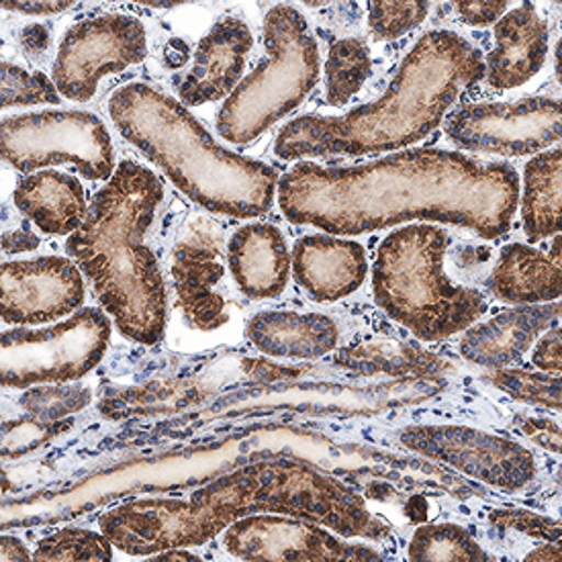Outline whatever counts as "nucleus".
I'll list each match as a JSON object with an SVG mask.
<instances>
[{"mask_svg": "<svg viewBox=\"0 0 562 562\" xmlns=\"http://www.w3.org/2000/svg\"><path fill=\"white\" fill-rule=\"evenodd\" d=\"M277 199L289 222L331 236L436 222L499 239L514 225L519 178L509 164L419 148L360 166L299 164L279 180Z\"/></svg>", "mask_w": 562, "mask_h": 562, "instance_id": "f257e3e1", "label": "nucleus"}, {"mask_svg": "<svg viewBox=\"0 0 562 562\" xmlns=\"http://www.w3.org/2000/svg\"><path fill=\"white\" fill-rule=\"evenodd\" d=\"M279 514L319 524L344 538L381 540L385 521L355 488L299 460H258L213 479L189 499L151 497L109 509L101 532L130 557L201 547L237 519Z\"/></svg>", "mask_w": 562, "mask_h": 562, "instance_id": "f03ea898", "label": "nucleus"}, {"mask_svg": "<svg viewBox=\"0 0 562 562\" xmlns=\"http://www.w3.org/2000/svg\"><path fill=\"white\" fill-rule=\"evenodd\" d=\"M485 76V58L454 31H429L401 61L385 92L340 117L303 115L282 127L281 160L367 156L414 146L445 123L462 90Z\"/></svg>", "mask_w": 562, "mask_h": 562, "instance_id": "7ed1b4c3", "label": "nucleus"}, {"mask_svg": "<svg viewBox=\"0 0 562 562\" xmlns=\"http://www.w3.org/2000/svg\"><path fill=\"white\" fill-rule=\"evenodd\" d=\"M160 178L134 160L90 201L82 225L66 239V252L87 277L104 313L127 340L158 344L168 319L166 284L146 244L162 203Z\"/></svg>", "mask_w": 562, "mask_h": 562, "instance_id": "20e7f679", "label": "nucleus"}, {"mask_svg": "<svg viewBox=\"0 0 562 562\" xmlns=\"http://www.w3.org/2000/svg\"><path fill=\"white\" fill-rule=\"evenodd\" d=\"M109 115L119 134L209 213L250 220L272 207L279 172L223 148L184 104L162 90L144 82L121 87L109 101Z\"/></svg>", "mask_w": 562, "mask_h": 562, "instance_id": "39448f33", "label": "nucleus"}, {"mask_svg": "<svg viewBox=\"0 0 562 562\" xmlns=\"http://www.w3.org/2000/svg\"><path fill=\"white\" fill-rule=\"evenodd\" d=\"M450 237L431 223H412L389 234L372 265L379 307L415 338L445 340L473 326L487 310L485 295L446 274Z\"/></svg>", "mask_w": 562, "mask_h": 562, "instance_id": "423d86ee", "label": "nucleus"}, {"mask_svg": "<svg viewBox=\"0 0 562 562\" xmlns=\"http://www.w3.org/2000/svg\"><path fill=\"white\" fill-rule=\"evenodd\" d=\"M267 58L225 99L217 132L234 146L250 144L295 111L319 80V47L307 19L279 4L265 19Z\"/></svg>", "mask_w": 562, "mask_h": 562, "instance_id": "0eeeda50", "label": "nucleus"}, {"mask_svg": "<svg viewBox=\"0 0 562 562\" xmlns=\"http://www.w3.org/2000/svg\"><path fill=\"white\" fill-rule=\"evenodd\" d=\"M2 162L33 175L70 164L89 180L115 175L113 142L103 121L87 111H40L2 119Z\"/></svg>", "mask_w": 562, "mask_h": 562, "instance_id": "6e6552de", "label": "nucleus"}, {"mask_svg": "<svg viewBox=\"0 0 562 562\" xmlns=\"http://www.w3.org/2000/svg\"><path fill=\"white\" fill-rule=\"evenodd\" d=\"M109 340L111 319L94 307L44 329H9L2 334V385L27 389L78 381L103 360Z\"/></svg>", "mask_w": 562, "mask_h": 562, "instance_id": "1a4fd4ad", "label": "nucleus"}, {"mask_svg": "<svg viewBox=\"0 0 562 562\" xmlns=\"http://www.w3.org/2000/svg\"><path fill=\"white\" fill-rule=\"evenodd\" d=\"M148 54L142 21L130 15H101L78 21L61 37L54 61V85L59 94L87 103L104 76L119 75Z\"/></svg>", "mask_w": 562, "mask_h": 562, "instance_id": "9d476101", "label": "nucleus"}, {"mask_svg": "<svg viewBox=\"0 0 562 562\" xmlns=\"http://www.w3.org/2000/svg\"><path fill=\"white\" fill-rule=\"evenodd\" d=\"M561 103L548 97L464 104L446 117V135L454 146L495 156L540 154L561 142Z\"/></svg>", "mask_w": 562, "mask_h": 562, "instance_id": "9b49d317", "label": "nucleus"}, {"mask_svg": "<svg viewBox=\"0 0 562 562\" xmlns=\"http://www.w3.org/2000/svg\"><path fill=\"white\" fill-rule=\"evenodd\" d=\"M401 445L424 459L436 460L491 487L518 491L536 476V460L526 446L504 436L467 426H409Z\"/></svg>", "mask_w": 562, "mask_h": 562, "instance_id": "f8f14e48", "label": "nucleus"}, {"mask_svg": "<svg viewBox=\"0 0 562 562\" xmlns=\"http://www.w3.org/2000/svg\"><path fill=\"white\" fill-rule=\"evenodd\" d=\"M225 550L239 561H381L364 544H348L319 524L279 514L237 519L225 530Z\"/></svg>", "mask_w": 562, "mask_h": 562, "instance_id": "ddd939ff", "label": "nucleus"}, {"mask_svg": "<svg viewBox=\"0 0 562 562\" xmlns=\"http://www.w3.org/2000/svg\"><path fill=\"white\" fill-rule=\"evenodd\" d=\"M0 284V315L11 326L56 322L80 310L87 296L85 274L61 256L4 262Z\"/></svg>", "mask_w": 562, "mask_h": 562, "instance_id": "4468645a", "label": "nucleus"}, {"mask_svg": "<svg viewBox=\"0 0 562 562\" xmlns=\"http://www.w3.org/2000/svg\"><path fill=\"white\" fill-rule=\"evenodd\" d=\"M225 260L222 229L211 220L196 217L178 237L170 272L178 305L196 329L213 331L227 322V305L220 293Z\"/></svg>", "mask_w": 562, "mask_h": 562, "instance_id": "2eb2a0df", "label": "nucleus"}, {"mask_svg": "<svg viewBox=\"0 0 562 562\" xmlns=\"http://www.w3.org/2000/svg\"><path fill=\"white\" fill-rule=\"evenodd\" d=\"M250 27L237 16H223L196 45L193 68L178 87L184 106L217 103L237 89L252 49Z\"/></svg>", "mask_w": 562, "mask_h": 562, "instance_id": "dca6fc26", "label": "nucleus"}, {"mask_svg": "<svg viewBox=\"0 0 562 562\" xmlns=\"http://www.w3.org/2000/svg\"><path fill=\"white\" fill-rule=\"evenodd\" d=\"M295 279L317 303L356 293L369 274L364 248L350 237L311 234L293 248Z\"/></svg>", "mask_w": 562, "mask_h": 562, "instance_id": "f3484780", "label": "nucleus"}, {"mask_svg": "<svg viewBox=\"0 0 562 562\" xmlns=\"http://www.w3.org/2000/svg\"><path fill=\"white\" fill-rule=\"evenodd\" d=\"M559 315V301L504 311L485 324L469 327L460 341V355L479 367L505 369L518 362L532 348L533 341L554 326Z\"/></svg>", "mask_w": 562, "mask_h": 562, "instance_id": "a211bd4d", "label": "nucleus"}, {"mask_svg": "<svg viewBox=\"0 0 562 562\" xmlns=\"http://www.w3.org/2000/svg\"><path fill=\"white\" fill-rule=\"evenodd\" d=\"M495 49L485 59V76L493 89H518L530 82L548 56V25L532 2L505 13L495 23Z\"/></svg>", "mask_w": 562, "mask_h": 562, "instance_id": "6ab92c4d", "label": "nucleus"}, {"mask_svg": "<svg viewBox=\"0 0 562 562\" xmlns=\"http://www.w3.org/2000/svg\"><path fill=\"white\" fill-rule=\"evenodd\" d=\"M225 254L232 277L244 295L262 301L274 299L286 289L293 258L279 227L246 223L236 229Z\"/></svg>", "mask_w": 562, "mask_h": 562, "instance_id": "aec40b11", "label": "nucleus"}, {"mask_svg": "<svg viewBox=\"0 0 562 562\" xmlns=\"http://www.w3.org/2000/svg\"><path fill=\"white\" fill-rule=\"evenodd\" d=\"M561 236H554L550 252L528 244L505 246L488 274V289L504 303L538 305L561 299Z\"/></svg>", "mask_w": 562, "mask_h": 562, "instance_id": "412c9836", "label": "nucleus"}, {"mask_svg": "<svg viewBox=\"0 0 562 562\" xmlns=\"http://www.w3.org/2000/svg\"><path fill=\"white\" fill-rule=\"evenodd\" d=\"M15 207L47 236H72L89 213V194L78 178L40 170L19 180Z\"/></svg>", "mask_w": 562, "mask_h": 562, "instance_id": "4be33fe9", "label": "nucleus"}, {"mask_svg": "<svg viewBox=\"0 0 562 562\" xmlns=\"http://www.w3.org/2000/svg\"><path fill=\"white\" fill-rule=\"evenodd\" d=\"M246 336L262 355L293 360H315L329 355L340 331L324 313L262 311L246 326Z\"/></svg>", "mask_w": 562, "mask_h": 562, "instance_id": "5701e85b", "label": "nucleus"}, {"mask_svg": "<svg viewBox=\"0 0 562 562\" xmlns=\"http://www.w3.org/2000/svg\"><path fill=\"white\" fill-rule=\"evenodd\" d=\"M561 149L538 154L524 172L521 220L528 241L561 234Z\"/></svg>", "mask_w": 562, "mask_h": 562, "instance_id": "b1692460", "label": "nucleus"}, {"mask_svg": "<svg viewBox=\"0 0 562 562\" xmlns=\"http://www.w3.org/2000/svg\"><path fill=\"white\" fill-rule=\"evenodd\" d=\"M372 72L369 44L360 37L338 40L329 47L326 61V101L344 106L364 87Z\"/></svg>", "mask_w": 562, "mask_h": 562, "instance_id": "393cba45", "label": "nucleus"}, {"mask_svg": "<svg viewBox=\"0 0 562 562\" xmlns=\"http://www.w3.org/2000/svg\"><path fill=\"white\" fill-rule=\"evenodd\" d=\"M407 557L412 561H491L485 548L457 524H428L417 528Z\"/></svg>", "mask_w": 562, "mask_h": 562, "instance_id": "a878e982", "label": "nucleus"}, {"mask_svg": "<svg viewBox=\"0 0 562 562\" xmlns=\"http://www.w3.org/2000/svg\"><path fill=\"white\" fill-rule=\"evenodd\" d=\"M113 544L103 532L61 528L37 542L33 561H111Z\"/></svg>", "mask_w": 562, "mask_h": 562, "instance_id": "bb28decb", "label": "nucleus"}, {"mask_svg": "<svg viewBox=\"0 0 562 562\" xmlns=\"http://www.w3.org/2000/svg\"><path fill=\"white\" fill-rule=\"evenodd\" d=\"M491 385L502 389L514 400L540 405L559 412L561 409V376L548 372L532 370L497 369L487 374Z\"/></svg>", "mask_w": 562, "mask_h": 562, "instance_id": "cd10ccee", "label": "nucleus"}, {"mask_svg": "<svg viewBox=\"0 0 562 562\" xmlns=\"http://www.w3.org/2000/svg\"><path fill=\"white\" fill-rule=\"evenodd\" d=\"M58 103L59 90L52 78L2 61V109Z\"/></svg>", "mask_w": 562, "mask_h": 562, "instance_id": "c85d7f7f", "label": "nucleus"}, {"mask_svg": "<svg viewBox=\"0 0 562 562\" xmlns=\"http://www.w3.org/2000/svg\"><path fill=\"white\" fill-rule=\"evenodd\" d=\"M429 2H370L369 7V27L370 33L379 42H393L400 40L405 33L414 31L424 23L428 16Z\"/></svg>", "mask_w": 562, "mask_h": 562, "instance_id": "c756f323", "label": "nucleus"}, {"mask_svg": "<svg viewBox=\"0 0 562 562\" xmlns=\"http://www.w3.org/2000/svg\"><path fill=\"white\" fill-rule=\"evenodd\" d=\"M488 521L499 530H516V532L532 536L544 542H561V521L548 516H540L526 509H495L488 514Z\"/></svg>", "mask_w": 562, "mask_h": 562, "instance_id": "7c9ffc66", "label": "nucleus"}, {"mask_svg": "<svg viewBox=\"0 0 562 562\" xmlns=\"http://www.w3.org/2000/svg\"><path fill=\"white\" fill-rule=\"evenodd\" d=\"M518 429L528 438L532 440L533 445L544 448L552 454L561 452V428L554 419L548 417H518Z\"/></svg>", "mask_w": 562, "mask_h": 562, "instance_id": "2f4dec72", "label": "nucleus"}, {"mask_svg": "<svg viewBox=\"0 0 562 562\" xmlns=\"http://www.w3.org/2000/svg\"><path fill=\"white\" fill-rule=\"evenodd\" d=\"M505 0H474V2H457V13H459L462 23L471 25V27H487L495 25L507 11Z\"/></svg>", "mask_w": 562, "mask_h": 562, "instance_id": "473e14b6", "label": "nucleus"}, {"mask_svg": "<svg viewBox=\"0 0 562 562\" xmlns=\"http://www.w3.org/2000/svg\"><path fill=\"white\" fill-rule=\"evenodd\" d=\"M533 367L548 374H561V329L550 327L544 338L536 344L532 355Z\"/></svg>", "mask_w": 562, "mask_h": 562, "instance_id": "72a5a7b5", "label": "nucleus"}, {"mask_svg": "<svg viewBox=\"0 0 562 562\" xmlns=\"http://www.w3.org/2000/svg\"><path fill=\"white\" fill-rule=\"evenodd\" d=\"M40 246V237L31 232L30 225L19 223L2 232V250L7 254L31 252Z\"/></svg>", "mask_w": 562, "mask_h": 562, "instance_id": "f704fd0d", "label": "nucleus"}, {"mask_svg": "<svg viewBox=\"0 0 562 562\" xmlns=\"http://www.w3.org/2000/svg\"><path fill=\"white\" fill-rule=\"evenodd\" d=\"M21 47L25 52V56L35 58L42 56L49 47V31L42 23H33L21 31Z\"/></svg>", "mask_w": 562, "mask_h": 562, "instance_id": "c9c22d12", "label": "nucleus"}, {"mask_svg": "<svg viewBox=\"0 0 562 562\" xmlns=\"http://www.w3.org/2000/svg\"><path fill=\"white\" fill-rule=\"evenodd\" d=\"M70 7L72 2H13V0L2 2L4 11H15L23 15H56Z\"/></svg>", "mask_w": 562, "mask_h": 562, "instance_id": "e433bc0d", "label": "nucleus"}, {"mask_svg": "<svg viewBox=\"0 0 562 562\" xmlns=\"http://www.w3.org/2000/svg\"><path fill=\"white\" fill-rule=\"evenodd\" d=\"M491 260V248L485 246H460L459 252L454 254V262L464 270H474L487 265Z\"/></svg>", "mask_w": 562, "mask_h": 562, "instance_id": "4c0bfd02", "label": "nucleus"}, {"mask_svg": "<svg viewBox=\"0 0 562 562\" xmlns=\"http://www.w3.org/2000/svg\"><path fill=\"white\" fill-rule=\"evenodd\" d=\"M0 559L4 562L31 561L33 554L15 536H2V540H0Z\"/></svg>", "mask_w": 562, "mask_h": 562, "instance_id": "58836bf2", "label": "nucleus"}, {"mask_svg": "<svg viewBox=\"0 0 562 562\" xmlns=\"http://www.w3.org/2000/svg\"><path fill=\"white\" fill-rule=\"evenodd\" d=\"M526 561H561V547L559 542H547L533 548L530 554H526Z\"/></svg>", "mask_w": 562, "mask_h": 562, "instance_id": "ea45409f", "label": "nucleus"}, {"mask_svg": "<svg viewBox=\"0 0 562 562\" xmlns=\"http://www.w3.org/2000/svg\"><path fill=\"white\" fill-rule=\"evenodd\" d=\"M151 561L162 562V561H201L196 554L193 552H189L187 548H170V550H164V552H158V554H154V557H149Z\"/></svg>", "mask_w": 562, "mask_h": 562, "instance_id": "a19ab883", "label": "nucleus"}]
</instances>
